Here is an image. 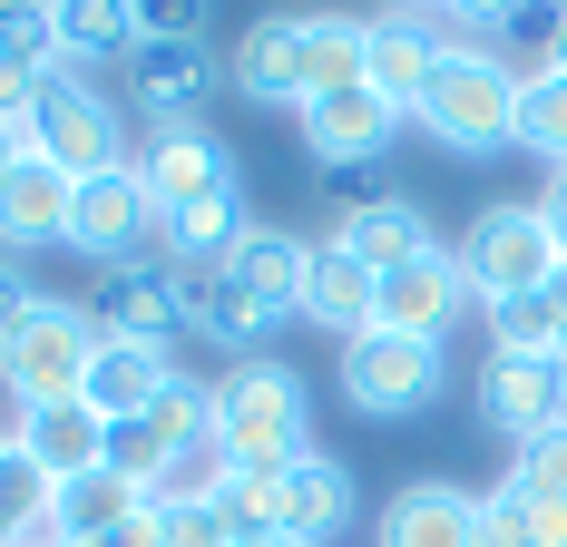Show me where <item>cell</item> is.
<instances>
[{"label":"cell","mask_w":567,"mask_h":547,"mask_svg":"<svg viewBox=\"0 0 567 547\" xmlns=\"http://www.w3.org/2000/svg\"><path fill=\"white\" fill-rule=\"evenodd\" d=\"M518 79H528V69H509L489 40H451L441 69H431V99L411 117H421L451 157H499V147H518Z\"/></svg>","instance_id":"1"},{"label":"cell","mask_w":567,"mask_h":547,"mask_svg":"<svg viewBox=\"0 0 567 547\" xmlns=\"http://www.w3.org/2000/svg\"><path fill=\"white\" fill-rule=\"evenodd\" d=\"M216 440H226L235 469H293V460L313 450V401H303V372H293V362H275V352L235 362L226 382H216Z\"/></svg>","instance_id":"2"},{"label":"cell","mask_w":567,"mask_h":547,"mask_svg":"<svg viewBox=\"0 0 567 547\" xmlns=\"http://www.w3.org/2000/svg\"><path fill=\"white\" fill-rule=\"evenodd\" d=\"M99 313L89 303H59V293H40L30 303V323L0 342V391L20 401V411H50V401H79L89 391V362H99Z\"/></svg>","instance_id":"3"},{"label":"cell","mask_w":567,"mask_h":547,"mask_svg":"<svg viewBox=\"0 0 567 547\" xmlns=\"http://www.w3.org/2000/svg\"><path fill=\"white\" fill-rule=\"evenodd\" d=\"M451 265L470 283V303L489 313V303H518V293H548L558 283V235H548L538 206H480V216L460 225Z\"/></svg>","instance_id":"4"},{"label":"cell","mask_w":567,"mask_h":547,"mask_svg":"<svg viewBox=\"0 0 567 547\" xmlns=\"http://www.w3.org/2000/svg\"><path fill=\"white\" fill-rule=\"evenodd\" d=\"M30 157H50L79 186L127 166V117H117V99H99L89 69H50L40 79V99H30Z\"/></svg>","instance_id":"5"},{"label":"cell","mask_w":567,"mask_h":547,"mask_svg":"<svg viewBox=\"0 0 567 547\" xmlns=\"http://www.w3.org/2000/svg\"><path fill=\"white\" fill-rule=\"evenodd\" d=\"M451 382L441 342H401V332H352L342 342V401L362 421H421Z\"/></svg>","instance_id":"6"},{"label":"cell","mask_w":567,"mask_h":547,"mask_svg":"<svg viewBox=\"0 0 567 547\" xmlns=\"http://www.w3.org/2000/svg\"><path fill=\"white\" fill-rule=\"evenodd\" d=\"M216 79H226V59H216L206 30H147V40L127 50V99L147 109V127H186V117H206Z\"/></svg>","instance_id":"7"},{"label":"cell","mask_w":567,"mask_h":547,"mask_svg":"<svg viewBox=\"0 0 567 547\" xmlns=\"http://www.w3.org/2000/svg\"><path fill=\"white\" fill-rule=\"evenodd\" d=\"M480 421L509 440V450L567 431V362L558 352H489L480 362Z\"/></svg>","instance_id":"8"},{"label":"cell","mask_w":567,"mask_h":547,"mask_svg":"<svg viewBox=\"0 0 567 547\" xmlns=\"http://www.w3.org/2000/svg\"><path fill=\"white\" fill-rule=\"evenodd\" d=\"M147 235H157V206H147L137 157L79 186V206H69V255H89L99 274H117V265H147Z\"/></svg>","instance_id":"9"},{"label":"cell","mask_w":567,"mask_h":547,"mask_svg":"<svg viewBox=\"0 0 567 547\" xmlns=\"http://www.w3.org/2000/svg\"><path fill=\"white\" fill-rule=\"evenodd\" d=\"M137 176H147V206H157V225H167V216H186V206H206V196H235V147L206 127V117L147 127Z\"/></svg>","instance_id":"10"},{"label":"cell","mask_w":567,"mask_h":547,"mask_svg":"<svg viewBox=\"0 0 567 547\" xmlns=\"http://www.w3.org/2000/svg\"><path fill=\"white\" fill-rule=\"evenodd\" d=\"M89 313H99V332L109 342H147V352H176L186 342V283H176V265H117V274H99V293H89Z\"/></svg>","instance_id":"11"},{"label":"cell","mask_w":567,"mask_h":547,"mask_svg":"<svg viewBox=\"0 0 567 547\" xmlns=\"http://www.w3.org/2000/svg\"><path fill=\"white\" fill-rule=\"evenodd\" d=\"M226 79L255 99V109H313V10H284V20H255L245 40H235Z\"/></svg>","instance_id":"12"},{"label":"cell","mask_w":567,"mask_h":547,"mask_svg":"<svg viewBox=\"0 0 567 547\" xmlns=\"http://www.w3.org/2000/svg\"><path fill=\"white\" fill-rule=\"evenodd\" d=\"M441 20L431 10H382V20H362V89L372 99H392L401 117L431 99V69H441Z\"/></svg>","instance_id":"13"},{"label":"cell","mask_w":567,"mask_h":547,"mask_svg":"<svg viewBox=\"0 0 567 547\" xmlns=\"http://www.w3.org/2000/svg\"><path fill=\"white\" fill-rule=\"evenodd\" d=\"M392 137H401V109L372 99V89H333V99L303 109V147H313L323 176H372V166L392 157Z\"/></svg>","instance_id":"14"},{"label":"cell","mask_w":567,"mask_h":547,"mask_svg":"<svg viewBox=\"0 0 567 547\" xmlns=\"http://www.w3.org/2000/svg\"><path fill=\"white\" fill-rule=\"evenodd\" d=\"M460 303H470V283H460L451 245L441 255H421V265H401L372 283V332H401V342H441L460 323Z\"/></svg>","instance_id":"15"},{"label":"cell","mask_w":567,"mask_h":547,"mask_svg":"<svg viewBox=\"0 0 567 547\" xmlns=\"http://www.w3.org/2000/svg\"><path fill=\"white\" fill-rule=\"evenodd\" d=\"M275 528L293 547H323V538L352 528V469H342L333 450H303V460L275 479Z\"/></svg>","instance_id":"16"},{"label":"cell","mask_w":567,"mask_h":547,"mask_svg":"<svg viewBox=\"0 0 567 547\" xmlns=\"http://www.w3.org/2000/svg\"><path fill=\"white\" fill-rule=\"evenodd\" d=\"M10 431H20V460H40V479H50V489L89 479V469H109V421H99L89 401H50V411H20Z\"/></svg>","instance_id":"17"},{"label":"cell","mask_w":567,"mask_h":547,"mask_svg":"<svg viewBox=\"0 0 567 547\" xmlns=\"http://www.w3.org/2000/svg\"><path fill=\"white\" fill-rule=\"evenodd\" d=\"M372 547H480V498L460 479H411V489H392Z\"/></svg>","instance_id":"18"},{"label":"cell","mask_w":567,"mask_h":547,"mask_svg":"<svg viewBox=\"0 0 567 547\" xmlns=\"http://www.w3.org/2000/svg\"><path fill=\"white\" fill-rule=\"evenodd\" d=\"M69 206H79V176H59L50 157H30L10 186H0V255L69 245Z\"/></svg>","instance_id":"19"},{"label":"cell","mask_w":567,"mask_h":547,"mask_svg":"<svg viewBox=\"0 0 567 547\" xmlns=\"http://www.w3.org/2000/svg\"><path fill=\"white\" fill-rule=\"evenodd\" d=\"M176 283H186V323H196V342H216V352H235V362H255V342L275 332V313H265L226 265H206V274L176 265Z\"/></svg>","instance_id":"20"},{"label":"cell","mask_w":567,"mask_h":547,"mask_svg":"<svg viewBox=\"0 0 567 547\" xmlns=\"http://www.w3.org/2000/svg\"><path fill=\"white\" fill-rule=\"evenodd\" d=\"M176 382V352H147V342H99V362H89V411L99 421H147Z\"/></svg>","instance_id":"21"},{"label":"cell","mask_w":567,"mask_h":547,"mask_svg":"<svg viewBox=\"0 0 567 547\" xmlns=\"http://www.w3.org/2000/svg\"><path fill=\"white\" fill-rule=\"evenodd\" d=\"M333 245L352 255V265H372V274H401V265H421V255H441V235H431V216H421L411 196H382V206L342 216Z\"/></svg>","instance_id":"22"},{"label":"cell","mask_w":567,"mask_h":547,"mask_svg":"<svg viewBox=\"0 0 567 547\" xmlns=\"http://www.w3.org/2000/svg\"><path fill=\"white\" fill-rule=\"evenodd\" d=\"M235 283H245V293H255V303H265V313H303V274H313V245H303V235H284V225H255V235H245V245H235Z\"/></svg>","instance_id":"23"},{"label":"cell","mask_w":567,"mask_h":547,"mask_svg":"<svg viewBox=\"0 0 567 547\" xmlns=\"http://www.w3.org/2000/svg\"><path fill=\"white\" fill-rule=\"evenodd\" d=\"M255 235V216H245V186L235 196H206V206H186V216L157 225V245H167V265L206 274V265H235V245Z\"/></svg>","instance_id":"24"},{"label":"cell","mask_w":567,"mask_h":547,"mask_svg":"<svg viewBox=\"0 0 567 547\" xmlns=\"http://www.w3.org/2000/svg\"><path fill=\"white\" fill-rule=\"evenodd\" d=\"M372 283H382V274L352 265L342 245H313V274H303V313H313L323 332H342V342H352V332H372Z\"/></svg>","instance_id":"25"},{"label":"cell","mask_w":567,"mask_h":547,"mask_svg":"<svg viewBox=\"0 0 567 547\" xmlns=\"http://www.w3.org/2000/svg\"><path fill=\"white\" fill-rule=\"evenodd\" d=\"M59 10V59L69 69H89V59H127L147 40V20L127 10V0H50Z\"/></svg>","instance_id":"26"},{"label":"cell","mask_w":567,"mask_h":547,"mask_svg":"<svg viewBox=\"0 0 567 547\" xmlns=\"http://www.w3.org/2000/svg\"><path fill=\"white\" fill-rule=\"evenodd\" d=\"M226 479H235V460H226V440L206 431V440H186L167 469H157L147 508H157V518H176V508H216V498H226Z\"/></svg>","instance_id":"27"},{"label":"cell","mask_w":567,"mask_h":547,"mask_svg":"<svg viewBox=\"0 0 567 547\" xmlns=\"http://www.w3.org/2000/svg\"><path fill=\"white\" fill-rule=\"evenodd\" d=\"M518 147L567 176V79L558 69H528V79H518Z\"/></svg>","instance_id":"28"},{"label":"cell","mask_w":567,"mask_h":547,"mask_svg":"<svg viewBox=\"0 0 567 547\" xmlns=\"http://www.w3.org/2000/svg\"><path fill=\"white\" fill-rule=\"evenodd\" d=\"M0 59H20L30 79L69 69V59H59V10L50 0H0Z\"/></svg>","instance_id":"29"},{"label":"cell","mask_w":567,"mask_h":547,"mask_svg":"<svg viewBox=\"0 0 567 547\" xmlns=\"http://www.w3.org/2000/svg\"><path fill=\"white\" fill-rule=\"evenodd\" d=\"M167 460H176V440L157 431V421H109V469H117L137 498L157 489V469H167Z\"/></svg>","instance_id":"30"},{"label":"cell","mask_w":567,"mask_h":547,"mask_svg":"<svg viewBox=\"0 0 567 547\" xmlns=\"http://www.w3.org/2000/svg\"><path fill=\"white\" fill-rule=\"evenodd\" d=\"M489 352H558V313H548V293L489 303Z\"/></svg>","instance_id":"31"},{"label":"cell","mask_w":567,"mask_h":547,"mask_svg":"<svg viewBox=\"0 0 567 547\" xmlns=\"http://www.w3.org/2000/svg\"><path fill=\"white\" fill-rule=\"evenodd\" d=\"M40 518H50V479H40V460H20V440H10V460H0V538L40 528Z\"/></svg>","instance_id":"32"},{"label":"cell","mask_w":567,"mask_h":547,"mask_svg":"<svg viewBox=\"0 0 567 547\" xmlns=\"http://www.w3.org/2000/svg\"><path fill=\"white\" fill-rule=\"evenodd\" d=\"M275 479H284V469H235V479H226L216 518H226L235 538H265V528H275Z\"/></svg>","instance_id":"33"},{"label":"cell","mask_w":567,"mask_h":547,"mask_svg":"<svg viewBox=\"0 0 567 547\" xmlns=\"http://www.w3.org/2000/svg\"><path fill=\"white\" fill-rule=\"evenodd\" d=\"M509 489H528V498H548V489H567V431H548V440H528L509 460Z\"/></svg>","instance_id":"34"},{"label":"cell","mask_w":567,"mask_h":547,"mask_svg":"<svg viewBox=\"0 0 567 547\" xmlns=\"http://www.w3.org/2000/svg\"><path fill=\"white\" fill-rule=\"evenodd\" d=\"M499 489H509V479H499ZM518 518H528V547H567V489H548V498L518 489Z\"/></svg>","instance_id":"35"},{"label":"cell","mask_w":567,"mask_h":547,"mask_svg":"<svg viewBox=\"0 0 567 547\" xmlns=\"http://www.w3.org/2000/svg\"><path fill=\"white\" fill-rule=\"evenodd\" d=\"M480 547H528V518H518V489L480 498Z\"/></svg>","instance_id":"36"},{"label":"cell","mask_w":567,"mask_h":547,"mask_svg":"<svg viewBox=\"0 0 567 547\" xmlns=\"http://www.w3.org/2000/svg\"><path fill=\"white\" fill-rule=\"evenodd\" d=\"M30 303H40V283H30V265H20V255H0V342H10V332L30 323Z\"/></svg>","instance_id":"37"},{"label":"cell","mask_w":567,"mask_h":547,"mask_svg":"<svg viewBox=\"0 0 567 547\" xmlns=\"http://www.w3.org/2000/svg\"><path fill=\"white\" fill-rule=\"evenodd\" d=\"M167 547H235V528L216 518V508H176V518H167Z\"/></svg>","instance_id":"38"},{"label":"cell","mask_w":567,"mask_h":547,"mask_svg":"<svg viewBox=\"0 0 567 547\" xmlns=\"http://www.w3.org/2000/svg\"><path fill=\"white\" fill-rule=\"evenodd\" d=\"M89 547H167V518H157V508H137V518H117L109 538H89Z\"/></svg>","instance_id":"39"},{"label":"cell","mask_w":567,"mask_h":547,"mask_svg":"<svg viewBox=\"0 0 567 547\" xmlns=\"http://www.w3.org/2000/svg\"><path fill=\"white\" fill-rule=\"evenodd\" d=\"M538 216H548V235H558V265H567V176H548V186H538Z\"/></svg>","instance_id":"40"},{"label":"cell","mask_w":567,"mask_h":547,"mask_svg":"<svg viewBox=\"0 0 567 547\" xmlns=\"http://www.w3.org/2000/svg\"><path fill=\"white\" fill-rule=\"evenodd\" d=\"M20 166H30V127H20V117H0V186H10Z\"/></svg>","instance_id":"41"},{"label":"cell","mask_w":567,"mask_h":547,"mask_svg":"<svg viewBox=\"0 0 567 547\" xmlns=\"http://www.w3.org/2000/svg\"><path fill=\"white\" fill-rule=\"evenodd\" d=\"M538 69H558V79H567V10H548V30H538Z\"/></svg>","instance_id":"42"},{"label":"cell","mask_w":567,"mask_h":547,"mask_svg":"<svg viewBox=\"0 0 567 547\" xmlns=\"http://www.w3.org/2000/svg\"><path fill=\"white\" fill-rule=\"evenodd\" d=\"M548 313H558V362H567V265H558V283H548Z\"/></svg>","instance_id":"43"},{"label":"cell","mask_w":567,"mask_h":547,"mask_svg":"<svg viewBox=\"0 0 567 547\" xmlns=\"http://www.w3.org/2000/svg\"><path fill=\"white\" fill-rule=\"evenodd\" d=\"M235 547H293V538H284V528H265V538H235Z\"/></svg>","instance_id":"44"},{"label":"cell","mask_w":567,"mask_h":547,"mask_svg":"<svg viewBox=\"0 0 567 547\" xmlns=\"http://www.w3.org/2000/svg\"><path fill=\"white\" fill-rule=\"evenodd\" d=\"M10 440H20V431H10V421H0V460H10Z\"/></svg>","instance_id":"45"},{"label":"cell","mask_w":567,"mask_h":547,"mask_svg":"<svg viewBox=\"0 0 567 547\" xmlns=\"http://www.w3.org/2000/svg\"><path fill=\"white\" fill-rule=\"evenodd\" d=\"M10 547H30V538H10Z\"/></svg>","instance_id":"46"}]
</instances>
